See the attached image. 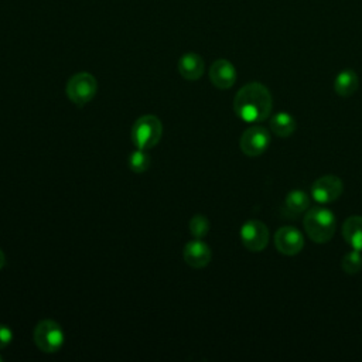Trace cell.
Here are the masks:
<instances>
[{"instance_id":"10","label":"cell","mask_w":362,"mask_h":362,"mask_svg":"<svg viewBox=\"0 0 362 362\" xmlns=\"http://www.w3.org/2000/svg\"><path fill=\"white\" fill-rule=\"evenodd\" d=\"M182 257L188 266L194 269H202L211 262L212 252L205 242L201 239H194L184 246Z\"/></svg>"},{"instance_id":"20","label":"cell","mask_w":362,"mask_h":362,"mask_svg":"<svg viewBox=\"0 0 362 362\" xmlns=\"http://www.w3.org/2000/svg\"><path fill=\"white\" fill-rule=\"evenodd\" d=\"M13 341V331L8 325L0 324V349H4Z\"/></svg>"},{"instance_id":"21","label":"cell","mask_w":362,"mask_h":362,"mask_svg":"<svg viewBox=\"0 0 362 362\" xmlns=\"http://www.w3.org/2000/svg\"><path fill=\"white\" fill-rule=\"evenodd\" d=\"M6 264V256H4V253H3V250L0 249V270L3 269V266Z\"/></svg>"},{"instance_id":"14","label":"cell","mask_w":362,"mask_h":362,"mask_svg":"<svg viewBox=\"0 0 362 362\" xmlns=\"http://www.w3.org/2000/svg\"><path fill=\"white\" fill-rule=\"evenodd\" d=\"M342 236L345 242L355 250L362 252V216L352 215L342 225Z\"/></svg>"},{"instance_id":"7","label":"cell","mask_w":362,"mask_h":362,"mask_svg":"<svg viewBox=\"0 0 362 362\" xmlns=\"http://www.w3.org/2000/svg\"><path fill=\"white\" fill-rule=\"evenodd\" d=\"M239 235L243 246L250 252L264 250L270 238L267 226L257 219H250L245 222L240 228Z\"/></svg>"},{"instance_id":"11","label":"cell","mask_w":362,"mask_h":362,"mask_svg":"<svg viewBox=\"0 0 362 362\" xmlns=\"http://www.w3.org/2000/svg\"><path fill=\"white\" fill-rule=\"evenodd\" d=\"M209 79L218 89H229L236 82V69L228 59H216L209 68Z\"/></svg>"},{"instance_id":"8","label":"cell","mask_w":362,"mask_h":362,"mask_svg":"<svg viewBox=\"0 0 362 362\" xmlns=\"http://www.w3.org/2000/svg\"><path fill=\"white\" fill-rule=\"evenodd\" d=\"M344 191L342 180L337 175H322L311 187V195L318 204H329L341 197Z\"/></svg>"},{"instance_id":"1","label":"cell","mask_w":362,"mask_h":362,"mask_svg":"<svg viewBox=\"0 0 362 362\" xmlns=\"http://www.w3.org/2000/svg\"><path fill=\"white\" fill-rule=\"evenodd\" d=\"M273 109V98L270 90L259 83L250 82L242 86L233 99L235 113L245 122L257 123L266 120Z\"/></svg>"},{"instance_id":"17","label":"cell","mask_w":362,"mask_h":362,"mask_svg":"<svg viewBox=\"0 0 362 362\" xmlns=\"http://www.w3.org/2000/svg\"><path fill=\"white\" fill-rule=\"evenodd\" d=\"M341 267L346 274H356L361 267H362V256L359 250L352 249L351 252H348L342 260H341Z\"/></svg>"},{"instance_id":"5","label":"cell","mask_w":362,"mask_h":362,"mask_svg":"<svg viewBox=\"0 0 362 362\" xmlns=\"http://www.w3.org/2000/svg\"><path fill=\"white\" fill-rule=\"evenodd\" d=\"M98 82L89 72H78L72 75L66 82V95L69 100L76 106H83L92 100L96 95Z\"/></svg>"},{"instance_id":"4","label":"cell","mask_w":362,"mask_h":362,"mask_svg":"<svg viewBox=\"0 0 362 362\" xmlns=\"http://www.w3.org/2000/svg\"><path fill=\"white\" fill-rule=\"evenodd\" d=\"M64 331L54 320H42L34 328V342L40 351L54 354L64 345Z\"/></svg>"},{"instance_id":"22","label":"cell","mask_w":362,"mask_h":362,"mask_svg":"<svg viewBox=\"0 0 362 362\" xmlns=\"http://www.w3.org/2000/svg\"><path fill=\"white\" fill-rule=\"evenodd\" d=\"M0 361H1V356H0Z\"/></svg>"},{"instance_id":"12","label":"cell","mask_w":362,"mask_h":362,"mask_svg":"<svg viewBox=\"0 0 362 362\" xmlns=\"http://www.w3.org/2000/svg\"><path fill=\"white\" fill-rule=\"evenodd\" d=\"M205 64L201 55L195 52H187L178 59V72L187 81H197L202 76Z\"/></svg>"},{"instance_id":"16","label":"cell","mask_w":362,"mask_h":362,"mask_svg":"<svg viewBox=\"0 0 362 362\" xmlns=\"http://www.w3.org/2000/svg\"><path fill=\"white\" fill-rule=\"evenodd\" d=\"M296 119L287 112H277L270 119V130L279 137H288L296 132Z\"/></svg>"},{"instance_id":"2","label":"cell","mask_w":362,"mask_h":362,"mask_svg":"<svg viewBox=\"0 0 362 362\" xmlns=\"http://www.w3.org/2000/svg\"><path fill=\"white\" fill-rule=\"evenodd\" d=\"M307 236L315 243L331 240L337 229V219L332 211L324 206H314L307 211L303 219Z\"/></svg>"},{"instance_id":"19","label":"cell","mask_w":362,"mask_h":362,"mask_svg":"<svg viewBox=\"0 0 362 362\" xmlns=\"http://www.w3.org/2000/svg\"><path fill=\"white\" fill-rule=\"evenodd\" d=\"M209 230V221L205 215L197 214L189 219V232L195 239H202Z\"/></svg>"},{"instance_id":"18","label":"cell","mask_w":362,"mask_h":362,"mask_svg":"<svg viewBox=\"0 0 362 362\" xmlns=\"http://www.w3.org/2000/svg\"><path fill=\"white\" fill-rule=\"evenodd\" d=\"M129 167L134 173H144L150 167V156L146 150L137 148L129 156Z\"/></svg>"},{"instance_id":"13","label":"cell","mask_w":362,"mask_h":362,"mask_svg":"<svg viewBox=\"0 0 362 362\" xmlns=\"http://www.w3.org/2000/svg\"><path fill=\"white\" fill-rule=\"evenodd\" d=\"M310 206V197L303 189H291L286 198L283 205V214L288 218H294L303 214Z\"/></svg>"},{"instance_id":"6","label":"cell","mask_w":362,"mask_h":362,"mask_svg":"<svg viewBox=\"0 0 362 362\" xmlns=\"http://www.w3.org/2000/svg\"><path fill=\"white\" fill-rule=\"evenodd\" d=\"M270 140L272 139L269 130L260 124H255L242 133L239 139V147L245 156L257 157L267 150Z\"/></svg>"},{"instance_id":"9","label":"cell","mask_w":362,"mask_h":362,"mask_svg":"<svg viewBox=\"0 0 362 362\" xmlns=\"http://www.w3.org/2000/svg\"><path fill=\"white\" fill-rule=\"evenodd\" d=\"M274 245L280 253L286 256H294L303 250L304 236L294 226H281L274 233Z\"/></svg>"},{"instance_id":"15","label":"cell","mask_w":362,"mask_h":362,"mask_svg":"<svg viewBox=\"0 0 362 362\" xmlns=\"http://www.w3.org/2000/svg\"><path fill=\"white\" fill-rule=\"evenodd\" d=\"M358 86H359V78H358L356 72L352 69L341 71L337 75L335 82H334L335 93L342 98H348V96L354 95L358 90Z\"/></svg>"},{"instance_id":"3","label":"cell","mask_w":362,"mask_h":362,"mask_svg":"<svg viewBox=\"0 0 362 362\" xmlns=\"http://www.w3.org/2000/svg\"><path fill=\"white\" fill-rule=\"evenodd\" d=\"M163 136V123L154 115H144L139 117L130 132L133 144L137 148L148 150L154 147Z\"/></svg>"}]
</instances>
